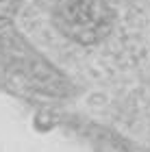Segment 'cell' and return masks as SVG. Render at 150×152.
<instances>
[{
	"mask_svg": "<svg viewBox=\"0 0 150 152\" xmlns=\"http://www.w3.org/2000/svg\"><path fill=\"white\" fill-rule=\"evenodd\" d=\"M54 24L78 44H94L111 31L113 11L107 0H54Z\"/></svg>",
	"mask_w": 150,
	"mask_h": 152,
	"instance_id": "obj_1",
	"label": "cell"
}]
</instances>
